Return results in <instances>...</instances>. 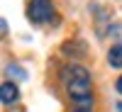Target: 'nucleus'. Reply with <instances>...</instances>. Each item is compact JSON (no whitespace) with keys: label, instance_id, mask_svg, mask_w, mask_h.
I'll return each mask as SVG.
<instances>
[{"label":"nucleus","instance_id":"f257e3e1","mask_svg":"<svg viewBox=\"0 0 122 112\" xmlns=\"http://www.w3.org/2000/svg\"><path fill=\"white\" fill-rule=\"evenodd\" d=\"M61 80L68 90V97L76 105H93V93H90V73L88 68L71 63L61 71Z\"/></svg>","mask_w":122,"mask_h":112},{"label":"nucleus","instance_id":"f03ea898","mask_svg":"<svg viewBox=\"0 0 122 112\" xmlns=\"http://www.w3.org/2000/svg\"><path fill=\"white\" fill-rule=\"evenodd\" d=\"M54 15V7H51V0H29L27 5V17L32 19L34 24H44L49 22Z\"/></svg>","mask_w":122,"mask_h":112},{"label":"nucleus","instance_id":"7ed1b4c3","mask_svg":"<svg viewBox=\"0 0 122 112\" xmlns=\"http://www.w3.org/2000/svg\"><path fill=\"white\" fill-rule=\"evenodd\" d=\"M0 97H3V102L5 105H12V102H17V97H20V90H17V85L15 83H3V90H0Z\"/></svg>","mask_w":122,"mask_h":112},{"label":"nucleus","instance_id":"20e7f679","mask_svg":"<svg viewBox=\"0 0 122 112\" xmlns=\"http://www.w3.org/2000/svg\"><path fill=\"white\" fill-rule=\"evenodd\" d=\"M107 61H110V66H115V68H122V46H110V51H107Z\"/></svg>","mask_w":122,"mask_h":112},{"label":"nucleus","instance_id":"39448f33","mask_svg":"<svg viewBox=\"0 0 122 112\" xmlns=\"http://www.w3.org/2000/svg\"><path fill=\"white\" fill-rule=\"evenodd\" d=\"M73 112H90V105H78Z\"/></svg>","mask_w":122,"mask_h":112},{"label":"nucleus","instance_id":"423d86ee","mask_svg":"<svg viewBox=\"0 0 122 112\" xmlns=\"http://www.w3.org/2000/svg\"><path fill=\"white\" fill-rule=\"evenodd\" d=\"M115 88H117V93H120V95H122V76H120V78H117V83H115Z\"/></svg>","mask_w":122,"mask_h":112},{"label":"nucleus","instance_id":"0eeeda50","mask_svg":"<svg viewBox=\"0 0 122 112\" xmlns=\"http://www.w3.org/2000/svg\"><path fill=\"white\" fill-rule=\"evenodd\" d=\"M12 112H25V107H15V110H12Z\"/></svg>","mask_w":122,"mask_h":112},{"label":"nucleus","instance_id":"6e6552de","mask_svg":"<svg viewBox=\"0 0 122 112\" xmlns=\"http://www.w3.org/2000/svg\"><path fill=\"white\" fill-rule=\"evenodd\" d=\"M120 112H122V105H120Z\"/></svg>","mask_w":122,"mask_h":112}]
</instances>
